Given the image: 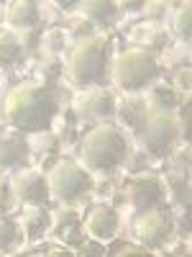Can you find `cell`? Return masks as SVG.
I'll list each match as a JSON object with an SVG mask.
<instances>
[{"instance_id":"1","label":"cell","mask_w":192,"mask_h":257,"mask_svg":"<svg viewBox=\"0 0 192 257\" xmlns=\"http://www.w3.org/2000/svg\"><path fill=\"white\" fill-rule=\"evenodd\" d=\"M3 113L8 123L16 126L18 132H41L52 123L54 98L46 90V85L26 80L6 95Z\"/></svg>"},{"instance_id":"2","label":"cell","mask_w":192,"mask_h":257,"mask_svg":"<svg viewBox=\"0 0 192 257\" xmlns=\"http://www.w3.org/2000/svg\"><path fill=\"white\" fill-rule=\"evenodd\" d=\"M80 157H82V165L88 170H95V173L113 170L126 157V139L116 126H108V123L95 126L84 134Z\"/></svg>"},{"instance_id":"3","label":"cell","mask_w":192,"mask_h":257,"mask_svg":"<svg viewBox=\"0 0 192 257\" xmlns=\"http://www.w3.org/2000/svg\"><path fill=\"white\" fill-rule=\"evenodd\" d=\"M156 77V57L146 47L126 49L113 62V80L120 90H141Z\"/></svg>"},{"instance_id":"4","label":"cell","mask_w":192,"mask_h":257,"mask_svg":"<svg viewBox=\"0 0 192 257\" xmlns=\"http://www.w3.org/2000/svg\"><path fill=\"white\" fill-rule=\"evenodd\" d=\"M108 62V36H84L70 54V75L77 85H92L102 77Z\"/></svg>"},{"instance_id":"5","label":"cell","mask_w":192,"mask_h":257,"mask_svg":"<svg viewBox=\"0 0 192 257\" xmlns=\"http://www.w3.org/2000/svg\"><path fill=\"white\" fill-rule=\"evenodd\" d=\"M180 134V121L164 108H148L138 123V139L148 152H164Z\"/></svg>"},{"instance_id":"6","label":"cell","mask_w":192,"mask_h":257,"mask_svg":"<svg viewBox=\"0 0 192 257\" xmlns=\"http://www.w3.org/2000/svg\"><path fill=\"white\" fill-rule=\"evenodd\" d=\"M46 183H49V196L59 201H74L90 188V175L84 173L82 165L72 160H62L49 170Z\"/></svg>"},{"instance_id":"7","label":"cell","mask_w":192,"mask_h":257,"mask_svg":"<svg viewBox=\"0 0 192 257\" xmlns=\"http://www.w3.org/2000/svg\"><path fill=\"white\" fill-rule=\"evenodd\" d=\"M169 229H172V221L164 211H154V208H146L141 216L136 219L134 224V231H136V239L144 244V247H156L166 239Z\"/></svg>"},{"instance_id":"8","label":"cell","mask_w":192,"mask_h":257,"mask_svg":"<svg viewBox=\"0 0 192 257\" xmlns=\"http://www.w3.org/2000/svg\"><path fill=\"white\" fill-rule=\"evenodd\" d=\"M13 196L26 206H41L49 198L46 175H41L38 170H24V173H18L13 178Z\"/></svg>"},{"instance_id":"9","label":"cell","mask_w":192,"mask_h":257,"mask_svg":"<svg viewBox=\"0 0 192 257\" xmlns=\"http://www.w3.org/2000/svg\"><path fill=\"white\" fill-rule=\"evenodd\" d=\"M72 108L80 118L98 121V118H110L116 113V100L108 90H90V93H80L72 103Z\"/></svg>"},{"instance_id":"10","label":"cell","mask_w":192,"mask_h":257,"mask_svg":"<svg viewBox=\"0 0 192 257\" xmlns=\"http://www.w3.org/2000/svg\"><path fill=\"white\" fill-rule=\"evenodd\" d=\"M126 196H128V201H131L134 208L146 211V208H152L162 198V180L156 175H152V173H141V175H136L131 183H128Z\"/></svg>"},{"instance_id":"11","label":"cell","mask_w":192,"mask_h":257,"mask_svg":"<svg viewBox=\"0 0 192 257\" xmlns=\"http://www.w3.org/2000/svg\"><path fill=\"white\" fill-rule=\"evenodd\" d=\"M84 229H88L98 242L110 239L116 229H118V213L108 206V203H95L88 211V219H84Z\"/></svg>"},{"instance_id":"12","label":"cell","mask_w":192,"mask_h":257,"mask_svg":"<svg viewBox=\"0 0 192 257\" xmlns=\"http://www.w3.org/2000/svg\"><path fill=\"white\" fill-rule=\"evenodd\" d=\"M6 21L16 29H31L38 21V6L31 0H13L6 6Z\"/></svg>"},{"instance_id":"13","label":"cell","mask_w":192,"mask_h":257,"mask_svg":"<svg viewBox=\"0 0 192 257\" xmlns=\"http://www.w3.org/2000/svg\"><path fill=\"white\" fill-rule=\"evenodd\" d=\"M28 157V142L24 137H3L0 139V170L16 167Z\"/></svg>"},{"instance_id":"14","label":"cell","mask_w":192,"mask_h":257,"mask_svg":"<svg viewBox=\"0 0 192 257\" xmlns=\"http://www.w3.org/2000/svg\"><path fill=\"white\" fill-rule=\"evenodd\" d=\"M49 229V213L44 206H26L20 213V231L26 234V239H36Z\"/></svg>"},{"instance_id":"15","label":"cell","mask_w":192,"mask_h":257,"mask_svg":"<svg viewBox=\"0 0 192 257\" xmlns=\"http://www.w3.org/2000/svg\"><path fill=\"white\" fill-rule=\"evenodd\" d=\"M24 57V44L13 31H0V67H10Z\"/></svg>"},{"instance_id":"16","label":"cell","mask_w":192,"mask_h":257,"mask_svg":"<svg viewBox=\"0 0 192 257\" xmlns=\"http://www.w3.org/2000/svg\"><path fill=\"white\" fill-rule=\"evenodd\" d=\"M82 11L84 18L98 21V24H105L116 16V3H108V0H84V3L77 6Z\"/></svg>"},{"instance_id":"17","label":"cell","mask_w":192,"mask_h":257,"mask_svg":"<svg viewBox=\"0 0 192 257\" xmlns=\"http://www.w3.org/2000/svg\"><path fill=\"white\" fill-rule=\"evenodd\" d=\"M172 31L177 34V39L190 41V36H192V6L190 3H182L174 11V16H172Z\"/></svg>"},{"instance_id":"18","label":"cell","mask_w":192,"mask_h":257,"mask_svg":"<svg viewBox=\"0 0 192 257\" xmlns=\"http://www.w3.org/2000/svg\"><path fill=\"white\" fill-rule=\"evenodd\" d=\"M144 113H146V103H144L141 98H126L123 105H120V113H118V116H120L126 123H131V126L138 128Z\"/></svg>"},{"instance_id":"19","label":"cell","mask_w":192,"mask_h":257,"mask_svg":"<svg viewBox=\"0 0 192 257\" xmlns=\"http://www.w3.org/2000/svg\"><path fill=\"white\" fill-rule=\"evenodd\" d=\"M166 185L172 188V193L177 196L180 203H187V193H190V175L187 170H172V173L166 175Z\"/></svg>"},{"instance_id":"20","label":"cell","mask_w":192,"mask_h":257,"mask_svg":"<svg viewBox=\"0 0 192 257\" xmlns=\"http://www.w3.org/2000/svg\"><path fill=\"white\" fill-rule=\"evenodd\" d=\"M152 100H154V108L169 111V108H172V105L177 103V93H174L172 85L159 82V85H154V88H152Z\"/></svg>"},{"instance_id":"21","label":"cell","mask_w":192,"mask_h":257,"mask_svg":"<svg viewBox=\"0 0 192 257\" xmlns=\"http://www.w3.org/2000/svg\"><path fill=\"white\" fill-rule=\"evenodd\" d=\"M62 47H64V29H49L44 34V49L49 54H56L62 52Z\"/></svg>"},{"instance_id":"22","label":"cell","mask_w":192,"mask_h":257,"mask_svg":"<svg viewBox=\"0 0 192 257\" xmlns=\"http://www.w3.org/2000/svg\"><path fill=\"white\" fill-rule=\"evenodd\" d=\"M16 239V226L8 219H0V249H8Z\"/></svg>"},{"instance_id":"23","label":"cell","mask_w":192,"mask_h":257,"mask_svg":"<svg viewBox=\"0 0 192 257\" xmlns=\"http://www.w3.org/2000/svg\"><path fill=\"white\" fill-rule=\"evenodd\" d=\"M74 257H102V244L100 242H82L77 247Z\"/></svg>"},{"instance_id":"24","label":"cell","mask_w":192,"mask_h":257,"mask_svg":"<svg viewBox=\"0 0 192 257\" xmlns=\"http://www.w3.org/2000/svg\"><path fill=\"white\" fill-rule=\"evenodd\" d=\"M113 257H148V252H146L144 247H136V244H126V247H120Z\"/></svg>"},{"instance_id":"25","label":"cell","mask_w":192,"mask_h":257,"mask_svg":"<svg viewBox=\"0 0 192 257\" xmlns=\"http://www.w3.org/2000/svg\"><path fill=\"white\" fill-rule=\"evenodd\" d=\"M148 18H159V16H164V11H166V6L164 3H144V8H141Z\"/></svg>"},{"instance_id":"26","label":"cell","mask_w":192,"mask_h":257,"mask_svg":"<svg viewBox=\"0 0 192 257\" xmlns=\"http://www.w3.org/2000/svg\"><path fill=\"white\" fill-rule=\"evenodd\" d=\"M41 257H74L70 249H64V247H52V249H46Z\"/></svg>"},{"instance_id":"27","label":"cell","mask_w":192,"mask_h":257,"mask_svg":"<svg viewBox=\"0 0 192 257\" xmlns=\"http://www.w3.org/2000/svg\"><path fill=\"white\" fill-rule=\"evenodd\" d=\"M41 70H44V75H46V77H54V75H56V70H59V64H56V59H49Z\"/></svg>"},{"instance_id":"28","label":"cell","mask_w":192,"mask_h":257,"mask_svg":"<svg viewBox=\"0 0 192 257\" xmlns=\"http://www.w3.org/2000/svg\"><path fill=\"white\" fill-rule=\"evenodd\" d=\"M177 82L184 85V88H190V70H187V67H182V70L177 72Z\"/></svg>"},{"instance_id":"29","label":"cell","mask_w":192,"mask_h":257,"mask_svg":"<svg viewBox=\"0 0 192 257\" xmlns=\"http://www.w3.org/2000/svg\"><path fill=\"white\" fill-rule=\"evenodd\" d=\"M3 18H6V6L0 3V21H3Z\"/></svg>"}]
</instances>
